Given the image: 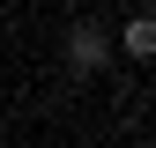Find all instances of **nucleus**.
<instances>
[{"label": "nucleus", "instance_id": "1", "mask_svg": "<svg viewBox=\"0 0 156 148\" xmlns=\"http://www.w3.org/2000/svg\"><path fill=\"white\" fill-rule=\"evenodd\" d=\"M97 59H104V37H97V30H74V67H97Z\"/></svg>", "mask_w": 156, "mask_h": 148}, {"label": "nucleus", "instance_id": "2", "mask_svg": "<svg viewBox=\"0 0 156 148\" xmlns=\"http://www.w3.org/2000/svg\"><path fill=\"white\" fill-rule=\"evenodd\" d=\"M126 52L149 59V52H156V22H126Z\"/></svg>", "mask_w": 156, "mask_h": 148}]
</instances>
